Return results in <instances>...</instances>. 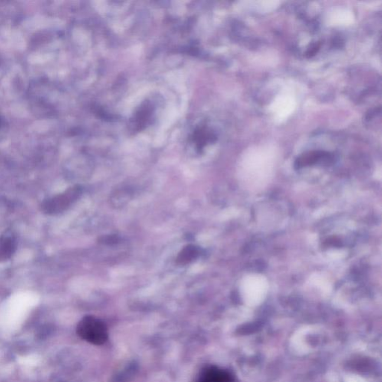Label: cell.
<instances>
[{
  "label": "cell",
  "mask_w": 382,
  "mask_h": 382,
  "mask_svg": "<svg viewBox=\"0 0 382 382\" xmlns=\"http://www.w3.org/2000/svg\"><path fill=\"white\" fill-rule=\"evenodd\" d=\"M76 331L81 338L94 345L105 344L109 337L105 324L93 316H86L82 318L78 324Z\"/></svg>",
  "instance_id": "obj_1"
},
{
  "label": "cell",
  "mask_w": 382,
  "mask_h": 382,
  "mask_svg": "<svg viewBox=\"0 0 382 382\" xmlns=\"http://www.w3.org/2000/svg\"><path fill=\"white\" fill-rule=\"evenodd\" d=\"M82 194V188L81 186H73L64 192L45 200L42 203V210L49 215L61 213L77 201Z\"/></svg>",
  "instance_id": "obj_2"
},
{
  "label": "cell",
  "mask_w": 382,
  "mask_h": 382,
  "mask_svg": "<svg viewBox=\"0 0 382 382\" xmlns=\"http://www.w3.org/2000/svg\"><path fill=\"white\" fill-rule=\"evenodd\" d=\"M197 382H233V378L229 372L216 367L203 369Z\"/></svg>",
  "instance_id": "obj_3"
},
{
  "label": "cell",
  "mask_w": 382,
  "mask_h": 382,
  "mask_svg": "<svg viewBox=\"0 0 382 382\" xmlns=\"http://www.w3.org/2000/svg\"><path fill=\"white\" fill-rule=\"evenodd\" d=\"M17 249L15 239L11 235H3L0 236V263L10 260Z\"/></svg>",
  "instance_id": "obj_4"
},
{
  "label": "cell",
  "mask_w": 382,
  "mask_h": 382,
  "mask_svg": "<svg viewBox=\"0 0 382 382\" xmlns=\"http://www.w3.org/2000/svg\"><path fill=\"white\" fill-rule=\"evenodd\" d=\"M200 256V249L194 244L186 245L181 249L176 257V264L185 266L195 261Z\"/></svg>",
  "instance_id": "obj_5"
},
{
  "label": "cell",
  "mask_w": 382,
  "mask_h": 382,
  "mask_svg": "<svg viewBox=\"0 0 382 382\" xmlns=\"http://www.w3.org/2000/svg\"><path fill=\"white\" fill-rule=\"evenodd\" d=\"M131 196V190L126 187L115 190L111 196V204L115 207H123L130 200Z\"/></svg>",
  "instance_id": "obj_6"
},
{
  "label": "cell",
  "mask_w": 382,
  "mask_h": 382,
  "mask_svg": "<svg viewBox=\"0 0 382 382\" xmlns=\"http://www.w3.org/2000/svg\"><path fill=\"white\" fill-rule=\"evenodd\" d=\"M120 241V238L119 236L114 235H109L101 236L98 238V243L103 245H113L117 244Z\"/></svg>",
  "instance_id": "obj_7"
}]
</instances>
